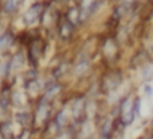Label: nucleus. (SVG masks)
Masks as SVG:
<instances>
[{
	"instance_id": "nucleus-11",
	"label": "nucleus",
	"mask_w": 153,
	"mask_h": 139,
	"mask_svg": "<svg viewBox=\"0 0 153 139\" xmlns=\"http://www.w3.org/2000/svg\"><path fill=\"white\" fill-rule=\"evenodd\" d=\"M76 3H78V4H82V1H83V0H75Z\"/></svg>"
},
{
	"instance_id": "nucleus-2",
	"label": "nucleus",
	"mask_w": 153,
	"mask_h": 139,
	"mask_svg": "<svg viewBox=\"0 0 153 139\" xmlns=\"http://www.w3.org/2000/svg\"><path fill=\"white\" fill-rule=\"evenodd\" d=\"M74 27H75L74 24L70 23V21L65 18V20L62 21L58 27V34H59V36H61V39L62 40H69L70 38H71L73 31H74Z\"/></svg>"
},
{
	"instance_id": "nucleus-9",
	"label": "nucleus",
	"mask_w": 153,
	"mask_h": 139,
	"mask_svg": "<svg viewBox=\"0 0 153 139\" xmlns=\"http://www.w3.org/2000/svg\"><path fill=\"white\" fill-rule=\"evenodd\" d=\"M110 130H111L110 122L106 121L105 124L102 126V131H101V135H102V138H108V132H110Z\"/></svg>"
},
{
	"instance_id": "nucleus-1",
	"label": "nucleus",
	"mask_w": 153,
	"mask_h": 139,
	"mask_svg": "<svg viewBox=\"0 0 153 139\" xmlns=\"http://www.w3.org/2000/svg\"><path fill=\"white\" fill-rule=\"evenodd\" d=\"M45 3L36 1L30 5V8L23 13V21L26 26H34L39 20H42L43 13H45Z\"/></svg>"
},
{
	"instance_id": "nucleus-7",
	"label": "nucleus",
	"mask_w": 153,
	"mask_h": 139,
	"mask_svg": "<svg viewBox=\"0 0 153 139\" xmlns=\"http://www.w3.org/2000/svg\"><path fill=\"white\" fill-rule=\"evenodd\" d=\"M22 54H16L12 58V62H11V70H16L23 64V59H22Z\"/></svg>"
},
{
	"instance_id": "nucleus-8",
	"label": "nucleus",
	"mask_w": 153,
	"mask_h": 139,
	"mask_svg": "<svg viewBox=\"0 0 153 139\" xmlns=\"http://www.w3.org/2000/svg\"><path fill=\"white\" fill-rule=\"evenodd\" d=\"M59 91V86L58 84H53V86H48L46 88V96H54L56 95Z\"/></svg>"
},
{
	"instance_id": "nucleus-13",
	"label": "nucleus",
	"mask_w": 153,
	"mask_h": 139,
	"mask_svg": "<svg viewBox=\"0 0 153 139\" xmlns=\"http://www.w3.org/2000/svg\"><path fill=\"white\" fill-rule=\"evenodd\" d=\"M152 127H153V122H152Z\"/></svg>"
},
{
	"instance_id": "nucleus-10",
	"label": "nucleus",
	"mask_w": 153,
	"mask_h": 139,
	"mask_svg": "<svg viewBox=\"0 0 153 139\" xmlns=\"http://www.w3.org/2000/svg\"><path fill=\"white\" fill-rule=\"evenodd\" d=\"M145 91H146V94H148V95L153 94V90L151 88V86H145Z\"/></svg>"
},
{
	"instance_id": "nucleus-3",
	"label": "nucleus",
	"mask_w": 153,
	"mask_h": 139,
	"mask_svg": "<svg viewBox=\"0 0 153 139\" xmlns=\"http://www.w3.org/2000/svg\"><path fill=\"white\" fill-rule=\"evenodd\" d=\"M24 3V0H5L4 4H3V11L7 15L11 13H15L16 11L20 8V5Z\"/></svg>"
},
{
	"instance_id": "nucleus-12",
	"label": "nucleus",
	"mask_w": 153,
	"mask_h": 139,
	"mask_svg": "<svg viewBox=\"0 0 153 139\" xmlns=\"http://www.w3.org/2000/svg\"><path fill=\"white\" fill-rule=\"evenodd\" d=\"M151 16H152V19H153V11H152V15Z\"/></svg>"
},
{
	"instance_id": "nucleus-4",
	"label": "nucleus",
	"mask_w": 153,
	"mask_h": 139,
	"mask_svg": "<svg viewBox=\"0 0 153 139\" xmlns=\"http://www.w3.org/2000/svg\"><path fill=\"white\" fill-rule=\"evenodd\" d=\"M65 18H66L70 23H73L75 26V24L79 21V19H81V12H79V10L76 7H70L69 10H67Z\"/></svg>"
},
{
	"instance_id": "nucleus-5",
	"label": "nucleus",
	"mask_w": 153,
	"mask_h": 139,
	"mask_svg": "<svg viewBox=\"0 0 153 139\" xmlns=\"http://www.w3.org/2000/svg\"><path fill=\"white\" fill-rule=\"evenodd\" d=\"M13 42V34L12 32H5L0 36V51H4L12 44Z\"/></svg>"
},
{
	"instance_id": "nucleus-6",
	"label": "nucleus",
	"mask_w": 153,
	"mask_h": 139,
	"mask_svg": "<svg viewBox=\"0 0 153 139\" xmlns=\"http://www.w3.org/2000/svg\"><path fill=\"white\" fill-rule=\"evenodd\" d=\"M89 70V62L87 60H81V62H78V63L75 64V67H74V74L75 75H83L86 71Z\"/></svg>"
}]
</instances>
